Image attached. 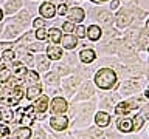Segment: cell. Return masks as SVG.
<instances>
[{"label":"cell","mask_w":149,"mask_h":139,"mask_svg":"<svg viewBox=\"0 0 149 139\" xmlns=\"http://www.w3.org/2000/svg\"><path fill=\"white\" fill-rule=\"evenodd\" d=\"M9 74H11V71L9 70H2V73H0V83H6L8 79H9Z\"/></svg>","instance_id":"cell-24"},{"label":"cell","mask_w":149,"mask_h":139,"mask_svg":"<svg viewBox=\"0 0 149 139\" xmlns=\"http://www.w3.org/2000/svg\"><path fill=\"white\" fill-rule=\"evenodd\" d=\"M20 5H22L20 0H11V2L6 5V12L8 14H13L14 11H17V9L20 8Z\"/></svg>","instance_id":"cell-21"},{"label":"cell","mask_w":149,"mask_h":139,"mask_svg":"<svg viewBox=\"0 0 149 139\" xmlns=\"http://www.w3.org/2000/svg\"><path fill=\"white\" fill-rule=\"evenodd\" d=\"M36 37H37V40H45L47 37H48V31H47L45 28H39V30L36 31Z\"/></svg>","instance_id":"cell-23"},{"label":"cell","mask_w":149,"mask_h":139,"mask_svg":"<svg viewBox=\"0 0 149 139\" xmlns=\"http://www.w3.org/2000/svg\"><path fill=\"white\" fill-rule=\"evenodd\" d=\"M61 42H62V46L67 50H73L78 46V37L72 36V34H65L62 39H61Z\"/></svg>","instance_id":"cell-8"},{"label":"cell","mask_w":149,"mask_h":139,"mask_svg":"<svg viewBox=\"0 0 149 139\" xmlns=\"http://www.w3.org/2000/svg\"><path fill=\"white\" fill-rule=\"evenodd\" d=\"M79 57H81V62L84 63H92L96 59V53L93 50H82L79 53Z\"/></svg>","instance_id":"cell-12"},{"label":"cell","mask_w":149,"mask_h":139,"mask_svg":"<svg viewBox=\"0 0 149 139\" xmlns=\"http://www.w3.org/2000/svg\"><path fill=\"white\" fill-rule=\"evenodd\" d=\"M95 122L98 127H107V125L110 124V116L104 113V111H100L96 116H95Z\"/></svg>","instance_id":"cell-13"},{"label":"cell","mask_w":149,"mask_h":139,"mask_svg":"<svg viewBox=\"0 0 149 139\" xmlns=\"http://www.w3.org/2000/svg\"><path fill=\"white\" fill-rule=\"evenodd\" d=\"M134 104H135L134 100H129V102H120V104L115 107V113H116V114H120V116H126L130 110L134 108V107H132Z\"/></svg>","instance_id":"cell-7"},{"label":"cell","mask_w":149,"mask_h":139,"mask_svg":"<svg viewBox=\"0 0 149 139\" xmlns=\"http://www.w3.org/2000/svg\"><path fill=\"white\" fill-rule=\"evenodd\" d=\"M56 12H58L59 16H65V14H67V5L61 3L59 6H58V9H56Z\"/></svg>","instance_id":"cell-29"},{"label":"cell","mask_w":149,"mask_h":139,"mask_svg":"<svg viewBox=\"0 0 149 139\" xmlns=\"http://www.w3.org/2000/svg\"><path fill=\"white\" fill-rule=\"evenodd\" d=\"M33 25H34V28H37V30H39V28H44L45 22L42 20V19H36V20L33 22Z\"/></svg>","instance_id":"cell-32"},{"label":"cell","mask_w":149,"mask_h":139,"mask_svg":"<svg viewBox=\"0 0 149 139\" xmlns=\"http://www.w3.org/2000/svg\"><path fill=\"white\" fill-rule=\"evenodd\" d=\"M148 51H149V48H148Z\"/></svg>","instance_id":"cell-40"},{"label":"cell","mask_w":149,"mask_h":139,"mask_svg":"<svg viewBox=\"0 0 149 139\" xmlns=\"http://www.w3.org/2000/svg\"><path fill=\"white\" fill-rule=\"evenodd\" d=\"M50 125L51 128L56 130V131H62V130L67 128L68 125V119L65 118V116H54V118H50Z\"/></svg>","instance_id":"cell-3"},{"label":"cell","mask_w":149,"mask_h":139,"mask_svg":"<svg viewBox=\"0 0 149 139\" xmlns=\"http://www.w3.org/2000/svg\"><path fill=\"white\" fill-rule=\"evenodd\" d=\"M67 100L62 99V97H54L53 100H51V107L50 110L53 111V113H58V114H62L67 111Z\"/></svg>","instance_id":"cell-4"},{"label":"cell","mask_w":149,"mask_h":139,"mask_svg":"<svg viewBox=\"0 0 149 139\" xmlns=\"http://www.w3.org/2000/svg\"><path fill=\"white\" fill-rule=\"evenodd\" d=\"M34 110H36V113H44V111L48 108V97L47 96H40V97H37V100L34 102Z\"/></svg>","instance_id":"cell-9"},{"label":"cell","mask_w":149,"mask_h":139,"mask_svg":"<svg viewBox=\"0 0 149 139\" xmlns=\"http://www.w3.org/2000/svg\"><path fill=\"white\" fill-rule=\"evenodd\" d=\"M39 12H40V16H42V17L51 19V17H54V14H56V8H54V5L51 3V2H45V3H42V5H40Z\"/></svg>","instance_id":"cell-6"},{"label":"cell","mask_w":149,"mask_h":139,"mask_svg":"<svg viewBox=\"0 0 149 139\" xmlns=\"http://www.w3.org/2000/svg\"><path fill=\"white\" fill-rule=\"evenodd\" d=\"M118 6V0H113V2H112V8H116Z\"/></svg>","instance_id":"cell-33"},{"label":"cell","mask_w":149,"mask_h":139,"mask_svg":"<svg viewBox=\"0 0 149 139\" xmlns=\"http://www.w3.org/2000/svg\"><path fill=\"white\" fill-rule=\"evenodd\" d=\"M144 96H146L148 99H149V87H148V90H146V93H144Z\"/></svg>","instance_id":"cell-34"},{"label":"cell","mask_w":149,"mask_h":139,"mask_svg":"<svg viewBox=\"0 0 149 139\" xmlns=\"http://www.w3.org/2000/svg\"><path fill=\"white\" fill-rule=\"evenodd\" d=\"M143 116H134L132 118V131H138V130H141L143 127Z\"/></svg>","instance_id":"cell-20"},{"label":"cell","mask_w":149,"mask_h":139,"mask_svg":"<svg viewBox=\"0 0 149 139\" xmlns=\"http://www.w3.org/2000/svg\"><path fill=\"white\" fill-rule=\"evenodd\" d=\"M101 28L100 26H96V25H92V26H88L87 28V37L90 40H100V37H101Z\"/></svg>","instance_id":"cell-14"},{"label":"cell","mask_w":149,"mask_h":139,"mask_svg":"<svg viewBox=\"0 0 149 139\" xmlns=\"http://www.w3.org/2000/svg\"><path fill=\"white\" fill-rule=\"evenodd\" d=\"M95 2H107V0H95Z\"/></svg>","instance_id":"cell-36"},{"label":"cell","mask_w":149,"mask_h":139,"mask_svg":"<svg viewBox=\"0 0 149 139\" xmlns=\"http://www.w3.org/2000/svg\"><path fill=\"white\" fill-rule=\"evenodd\" d=\"M116 127H118V130H120V131H123V133L132 131V119H127V118L118 119V122H116Z\"/></svg>","instance_id":"cell-11"},{"label":"cell","mask_w":149,"mask_h":139,"mask_svg":"<svg viewBox=\"0 0 149 139\" xmlns=\"http://www.w3.org/2000/svg\"><path fill=\"white\" fill-rule=\"evenodd\" d=\"M2 19H3V11L0 9V20H2Z\"/></svg>","instance_id":"cell-35"},{"label":"cell","mask_w":149,"mask_h":139,"mask_svg":"<svg viewBox=\"0 0 149 139\" xmlns=\"http://www.w3.org/2000/svg\"><path fill=\"white\" fill-rule=\"evenodd\" d=\"M45 81L48 82V83H54L56 81H58V76H56L54 73H50V74H47V77H45Z\"/></svg>","instance_id":"cell-31"},{"label":"cell","mask_w":149,"mask_h":139,"mask_svg":"<svg viewBox=\"0 0 149 139\" xmlns=\"http://www.w3.org/2000/svg\"><path fill=\"white\" fill-rule=\"evenodd\" d=\"M40 94V87L39 85H31V87H28V90H26V99H37Z\"/></svg>","instance_id":"cell-18"},{"label":"cell","mask_w":149,"mask_h":139,"mask_svg":"<svg viewBox=\"0 0 149 139\" xmlns=\"http://www.w3.org/2000/svg\"><path fill=\"white\" fill-rule=\"evenodd\" d=\"M47 54H48V57L51 60H58V59L62 57V48L58 45H51L47 48Z\"/></svg>","instance_id":"cell-10"},{"label":"cell","mask_w":149,"mask_h":139,"mask_svg":"<svg viewBox=\"0 0 149 139\" xmlns=\"http://www.w3.org/2000/svg\"><path fill=\"white\" fill-rule=\"evenodd\" d=\"M0 119H2V113H0Z\"/></svg>","instance_id":"cell-38"},{"label":"cell","mask_w":149,"mask_h":139,"mask_svg":"<svg viewBox=\"0 0 149 139\" xmlns=\"http://www.w3.org/2000/svg\"><path fill=\"white\" fill-rule=\"evenodd\" d=\"M48 36L53 43H59L61 39H62V32H61L59 30H56V28H51V30L48 31Z\"/></svg>","instance_id":"cell-19"},{"label":"cell","mask_w":149,"mask_h":139,"mask_svg":"<svg viewBox=\"0 0 149 139\" xmlns=\"http://www.w3.org/2000/svg\"><path fill=\"white\" fill-rule=\"evenodd\" d=\"M25 77L30 83H33V85H37V82H39V74H37L36 71H33V70H28Z\"/></svg>","instance_id":"cell-22"},{"label":"cell","mask_w":149,"mask_h":139,"mask_svg":"<svg viewBox=\"0 0 149 139\" xmlns=\"http://www.w3.org/2000/svg\"><path fill=\"white\" fill-rule=\"evenodd\" d=\"M0 107H2V104H0Z\"/></svg>","instance_id":"cell-39"},{"label":"cell","mask_w":149,"mask_h":139,"mask_svg":"<svg viewBox=\"0 0 149 139\" xmlns=\"http://www.w3.org/2000/svg\"><path fill=\"white\" fill-rule=\"evenodd\" d=\"M48 68H50V59L45 57V56H42V54H39L37 56V70L47 71Z\"/></svg>","instance_id":"cell-16"},{"label":"cell","mask_w":149,"mask_h":139,"mask_svg":"<svg viewBox=\"0 0 149 139\" xmlns=\"http://www.w3.org/2000/svg\"><path fill=\"white\" fill-rule=\"evenodd\" d=\"M116 82V74L110 68H102L95 74V83L101 90H110Z\"/></svg>","instance_id":"cell-1"},{"label":"cell","mask_w":149,"mask_h":139,"mask_svg":"<svg viewBox=\"0 0 149 139\" xmlns=\"http://www.w3.org/2000/svg\"><path fill=\"white\" fill-rule=\"evenodd\" d=\"M13 77H16V79H22V77H25L26 76V73H28V70L25 68V65L23 63H16L14 65V68H13Z\"/></svg>","instance_id":"cell-15"},{"label":"cell","mask_w":149,"mask_h":139,"mask_svg":"<svg viewBox=\"0 0 149 139\" xmlns=\"http://www.w3.org/2000/svg\"><path fill=\"white\" fill-rule=\"evenodd\" d=\"M62 30H64V32H67V34H68V32H73L74 31V23L73 22H65L64 23V25H62Z\"/></svg>","instance_id":"cell-25"},{"label":"cell","mask_w":149,"mask_h":139,"mask_svg":"<svg viewBox=\"0 0 149 139\" xmlns=\"http://www.w3.org/2000/svg\"><path fill=\"white\" fill-rule=\"evenodd\" d=\"M58 2H61V3H62V2H64V0H58Z\"/></svg>","instance_id":"cell-37"},{"label":"cell","mask_w":149,"mask_h":139,"mask_svg":"<svg viewBox=\"0 0 149 139\" xmlns=\"http://www.w3.org/2000/svg\"><path fill=\"white\" fill-rule=\"evenodd\" d=\"M2 118L5 119V120H6V122H11V120H13V118H14V114L11 113V111H3V113H2Z\"/></svg>","instance_id":"cell-30"},{"label":"cell","mask_w":149,"mask_h":139,"mask_svg":"<svg viewBox=\"0 0 149 139\" xmlns=\"http://www.w3.org/2000/svg\"><path fill=\"white\" fill-rule=\"evenodd\" d=\"M2 57L6 60V62H9V60L14 59V51H11V50H5L3 53H2Z\"/></svg>","instance_id":"cell-28"},{"label":"cell","mask_w":149,"mask_h":139,"mask_svg":"<svg viewBox=\"0 0 149 139\" xmlns=\"http://www.w3.org/2000/svg\"><path fill=\"white\" fill-rule=\"evenodd\" d=\"M9 138V128L6 125H0V139H8Z\"/></svg>","instance_id":"cell-26"},{"label":"cell","mask_w":149,"mask_h":139,"mask_svg":"<svg viewBox=\"0 0 149 139\" xmlns=\"http://www.w3.org/2000/svg\"><path fill=\"white\" fill-rule=\"evenodd\" d=\"M67 16H68V20L73 22V23H79L84 20V17H86V12H84L82 8L79 6H74L72 8L70 11H67Z\"/></svg>","instance_id":"cell-5"},{"label":"cell","mask_w":149,"mask_h":139,"mask_svg":"<svg viewBox=\"0 0 149 139\" xmlns=\"http://www.w3.org/2000/svg\"><path fill=\"white\" fill-rule=\"evenodd\" d=\"M22 111V116H20V122L23 127H30V125H33V122H34V119H36V110H34V107L30 105V107H26V108H20Z\"/></svg>","instance_id":"cell-2"},{"label":"cell","mask_w":149,"mask_h":139,"mask_svg":"<svg viewBox=\"0 0 149 139\" xmlns=\"http://www.w3.org/2000/svg\"><path fill=\"white\" fill-rule=\"evenodd\" d=\"M14 138L16 139H30L31 138V130L28 127H22L14 131Z\"/></svg>","instance_id":"cell-17"},{"label":"cell","mask_w":149,"mask_h":139,"mask_svg":"<svg viewBox=\"0 0 149 139\" xmlns=\"http://www.w3.org/2000/svg\"><path fill=\"white\" fill-rule=\"evenodd\" d=\"M86 36H87V30H86L82 25H79V26L76 28V37H79V39H84Z\"/></svg>","instance_id":"cell-27"}]
</instances>
